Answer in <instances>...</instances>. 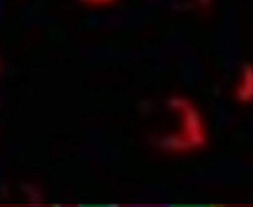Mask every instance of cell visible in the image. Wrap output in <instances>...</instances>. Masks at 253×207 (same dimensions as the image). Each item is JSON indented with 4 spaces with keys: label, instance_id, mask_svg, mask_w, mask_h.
Wrapping results in <instances>:
<instances>
[{
    "label": "cell",
    "instance_id": "obj_1",
    "mask_svg": "<svg viewBox=\"0 0 253 207\" xmlns=\"http://www.w3.org/2000/svg\"><path fill=\"white\" fill-rule=\"evenodd\" d=\"M235 95L242 103H252L253 101V66L250 63L243 64L242 79H240L238 86L235 88Z\"/></svg>",
    "mask_w": 253,
    "mask_h": 207
}]
</instances>
